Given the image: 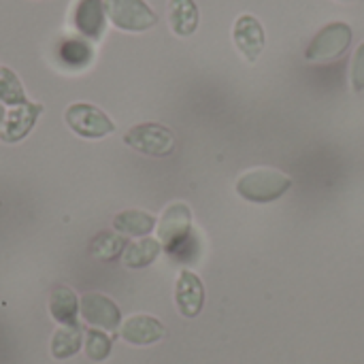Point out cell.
Masks as SVG:
<instances>
[{"mask_svg":"<svg viewBox=\"0 0 364 364\" xmlns=\"http://www.w3.org/2000/svg\"><path fill=\"white\" fill-rule=\"evenodd\" d=\"M232 38L247 62H256L264 49V30L254 15H241L235 23Z\"/></svg>","mask_w":364,"mask_h":364,"instance_id":"12","label":"cell"},{"mask_svg":"<svg viewBox=\"0 0 364 364\" xmlns=\"http://www.w3.org/2000/svg\"><path fill=\"white\" fill-rule=\"evenodd\" d=\"M292 186V179L273 168H256L245 173L237 181V192L241 198L254 205H269L282 198Z\"/></svg>","mask_w":364,"mask_h":364,"instance_id":"2","label":"cell"},{"mask_svg":"<svg viewBox=\"0 0 364 364\" xmlns=\"http://www.w3.org/2000/svg\"><path fill=\"white\" fill-rule=\"evenodd\" d=\"M41 113H43V105L32 102V100H28L26 105L13 107L6 113L4 124L0 128V141L2 143H19V141H23L32 132V128L36 126Z\"/></svg>","mask_w":364,"mask_h":364,"instance_id":"9","label":"cell"},{"mask_svg":"<svg viewBox=\"0 0 364 364\" xmlns=\"http://www.w3.org/2000/svg\"><path fill=\"white\" fill-rule=\"evenodd\" d=\"M79 314L92 328H100L107 333H115L122 326V311L119 307L105 294H83L79 299Z\"/></svg>","mask_w":364,"mask_h":364,"instance_id":"6","label":"cell"},{"mask_svg":"<svg viewBox=\"0 0 364 364\" xmlns=\"http://www.w3.org/2000/svg\"><path fill=\"white\" fill-rule=\"evenodd\" d=\"M119 335L126 343L145 348V346H154V343L162 341L166 335V328L158 318L139 314V316H130L119 326Z\"/></svg>","mask_w":364,"mask_h":364,"instance_id":"11","label":"cell"},{"mask_svg":"<svg viewBox=\"0 0 364 364\" xmlns=\"http://www.w3.org/2000/svg\"><path fill=\"white\" fill-rule=\"evenodd\" d=\"M126 247H128V241L124 237L111 235V232H100L90 243L92 256H96L100 260H115L117 256H124Z\"/></svg>","mask_w":364,"mask_h":364,"instance_id":"20","label":"cell"},{"mask_svg":"<svg viewBox=\"0 0 364 364\" xmlns=\"http://www.w3.org/2000/svg\"><path fill=\"white\" fill-rule=\"evenodd\" d=\"M158 241L162 250L179 262L196 254V232L192 230V211L186 203H173L158 222Z\"/></svg>","mask_w":364,"mask_h":364,"instance_id":"1","label":"cell"},{"mask_svg":"<svg viewBox=\"0 0 364 364\" xmlns=\"http://www.w3.org/2000/svg\"><path fill=\"white\" fill-rule=\"evenodd\" d=\"M4 117H6V113H4V105L0 102V128H2V124H4Z\"/></svg>","mask_w":364,"mask_h":364,"instance_id":"23","label":"cell"},{"mask_svg":"<svg viewBox=\"0 0 364 364\" xmlns=\"http://www.w3.org/2000/svg\"><path fill=\"white\" fill-rule=\"evenodd\" d=\"M85 356L94 363H102L109 358L111 354V348H113V341L111 337L100 331V328H90L85 331Z\"/></svg>","mask_w":364,"mask_h":364,"instance_id":"21","label":"cell"},{"mask_svg":"<svg viewBox=\"0 0 364 364\" xmlns=\"http://www.w3.org/2000/svg\"><path fill=\"white\" fill-rule=\"evenodd\" d=\"M124 143L139 154L164 158V156L173 154V149H175V134L171 128H166L162 124L147 122V124L132 126L124 134Z\"/></svg>","mask_w":364,"mask_h":364,"instance_id":"4","label":"cell"},{"mask_svg":"<svg viewBox=\"0 0 364 364\" xmlns=\"http://www.w3.org/2000/svg\"><path fill=\"white\" fill-rule=\"evenodd\" d=\"M160 252H162V243L158 239L143 237L136 243L126 247V252L122 256V262H124L126 269H145V267L156 262Z\"/></svg>","mask_w":364,"mask_h":364,"instance_id":"17","label":"cell"},{"mask_svg":"<svg viewBox=\"0 0 364 364\" xmlns=\"http://www.w3.org/2000/svg\"><path fill=\"white\" fill-rule=\"evenodd\" d=\"M168 23L177 36H190L198 28V6L194 0H171Z\"/></svg>","mask_w":364,"mask_h":364,"instance_id":"16","label":"cell"},{"mask_svg":"<svg viewBox=\"0 0 364 364\" xmlns=\"http://www.w3.org/2000/svg\"><path fill=\"white\" fill-rule=\"evenodd\" d=\"M156 226L158 220L141 209H128L113 218V228L124 237H147Z\"/></svg>","mask_w":364,"mask_h":364,"instance_id":"15","label":"cell"},{"mask_svg":"<svg viewBox=\"0 0 364 364\" xmlns=\"http://www.w3.org/2000/svg\"><path fill=\"white\" fill-rule=\"evenodd\" d=\"M107 19L126 32H145L158 23V15L145 0H105Z\"/></svg>","mask_w":364,"mask_h":364,"instance_id":"5","label":"cell"},{"mask_svg":"<svg viewBox=\"0 0 364 364\" xmlns=\"http://www.w3.org/2000/svg\"><path fill=\"white\" fill-rule=\"evenodd\" d=\"M175 305L183 318H196L205 305V286L200 277L183 269L175 282Z\"/></svg>","mask_w":364,"mask_h":364,"instance_id":"10","label":"cell"},{"mask_svg":"<svg viewBox=\"0 0 364 364\" xmlns=\"http://www.w3.org/2000/svg\"><path fill=\"white\" fill-rule=\"evenodd\" d=\"M352 43V30L343 21H335L318 32L307 49V60L311 62H328L339 58Z\"/></svg>","mask_w":364,"mask_h":364,"instance_id":"7","label":"cell"},{"mask_svg":"<svg viewBox=\"0 0 364 364\" xmlns=\"http://www.w3.org/2000/svg\"><path fill=\"white\" fill-rule=\"evenodd\" d=\"M49 314L60 326H79V296L68 286H55L49 294Z\"/></svg>","mask_w":364,"mask_h":364,"instance_id":"14","label":"cell"},{"mask_svg":"<svg viewBox=\"0 0 364 364\" xmlns=\"http://www.w3.org/2000/svg\"><path fill=\"white\" fill-rule=\"evenodd\" d=\"M343 2H358V0H343Z\"/></svg>","mask_w":364,"mask_h":364,"instance_id":"24","label":"cell"},{"mask_svg":"<svg viewBox=\"0 0 364 364\" xmlns=\"http://www.w3.org/2000/svg\"><path fill=\"white\" fill-rule=\"evenodd\" d=\"M0 102L11 107V109L28 102L21 79L9 66H0Z\"/></svg>","mask_w":364,"mask_h":364,"instance_id":"19","label":"cell"},{"mask_svg":"<svg viewBox=\"0 0 364 364\" xmlns=\"http://www.w3.org/2000/svg\"><path fill=\"white\" fill-rule=\"evenodd\" d=\"M352 85L356 92L364 90V43L358 47L356 55H354V64H352Z\"/></svg>","mask_w":364,"mask_h":364,"instance_id":"22","label":"cell"},{"mask_svg":"<svg viewBox=\"0 0 364 364\" xmlns=\"http://www.w3.org/2000/svg\"><path fill=\"white\" fill-rule=\"evenodd\" d=\"M64 122L77 136L90 141L105 139L115 130L113 119L92 102H73L64 111Z\"/></svg>","mask_w":364,"mask_h":364,"instance_id":"3","label":"cell"},{"mask_svg":"<svg viewBox=\"0 0 364 364\" xmlns=\"http://www.w3.org/2000/svg\"><path fill=\"white\" fill-rule=\"evenodd\" d=\"M55 58L66 70H83L94 60V47L83 36H66L58 43Z\"/></svg>","mask_w":364,"mask_h":364,"instance_id":"13","label":"cell"},{"mask_svg":"<svg viewBox=\"0 0 364 364\" xmlns=\"http://www.w3.org/2000/svg\"><path fill=\"white\" fill-rule=\"evenodd\" d=\"M83 346V331L81 326H60L51 337V356L55 360H66L79 354Z\"/></svg>","mask_w":364,"mask_h":364,"instance_id":"18","label":"cell"},{"mask_svg":"<svg viewBox=\"0 0 364 364\" xmlns=\"http://www.w3.org/2000/svg\"><path fill=\"white\" fill-rule=\"evenodd\" d=\"M73 28L87 41H100L107 30L105 0H77L70 11Z\"/></svg>","mask_w":364,"mask_h":364,"instance_id":"8","label":"cell"}]
</instances>
